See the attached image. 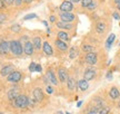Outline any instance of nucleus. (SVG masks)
I'll return each mask as SVG.
<instances>
[{
	"instance_id": "58836bf2",
	"label": "nucleus",
	"mask_w": 120,
	"mask_h": 114,
	"mask_svg": "<svg viewBox=\"0 0 120 114\" xmlns=\"http://www.w3.org/2000/svg\"><path fill=\"white\" fill-rule=\"evenodd\" d=\"M69 1H71L72 4H78V2H80L81 0H69Z\"/></svg>"
},
{
	"instance_id": "0eeeda50",
	"label": "nucleus",
	"mask_w": 120,
	"mask_h": 114,
	"mask_svg": "<svg viewBox=\"0 0 120 114\" xmlns=\"http://www.w3.org/2000/svg\"><path fill=\"white\" fill-rule=\"evenodd\" d=\"M58 78H59L60 82H67L68 81L69 75L64 68H59L58 69Z\"/></svg>"
},
{
	"instance_id": "3c124183",
	"label": "nucleus",
	"mask_w": 120,
	"mask_h": 114,
	"mask_svg": "<svg viewBox=\"0 0 120 114\" xmlns=\"http://www.w3.org/2000/svg\"><path fill=\"white\" fill-rule=\"evenodd\" d=\"M66 114H69V113H68V112H67V113H66Z\"/></svg>"
},
{
	"instance_id": "4468645a",
	"label": "nucleus",
	"mask_w": 120,
	"mask_h": 114,
	"mask_svg": "<svg viewBox=\"0 0 120 114\" xmlns=\"http://www.w3.org/2000/svg\"><path fill=\"white\" fill-rule=\"evenodd\" d=\"M12 72H15V70H13V66L7 65L1 69V75H2V76H8V75H10Z\"/></svg>"
},
{
	"instance_id": "f3484780",
	"label": "nucleus",
	"mask_w": 120,
	"mask_h": 114,
	"mask_svg": "<svg viewBox=\"0 0 120 114\" xmlns=\"http://www.w3.org/2000/svg\"><path fill=\"white\" fill-rule=\"evenodd\" d=\"M57 26L61 28V29H67V30H70L72 29V25L70 22H66V21H59L57 22Z\"/></svg>"
},
{
	"instance_id": "2f4dec72",
	"label": "nucleus",
	"mask_w": 120,
	"mask_h": 114,
	"mask_svg": "<svg viewBox=\"0 0 120 114\" xmlns=\"http://www.w3.org/2000/svg\"><path fill=\"white\" fill-rule=\"evenodd\" d=\"M36 66H37V64H34V63H31V64H30V67H29L30 72H34V70H36Z\"/></svg>"
},
{
	"instance_id": "f704fd0d",
	"label": "nucleus",
	"mask_w": 120,
	"mask_h": 114,
	"mask_svg": "<svg viewBox=\"0 0 120 114\" xmlns=\"http://www.w3.org/2000/svg\"><path fill=\"white\" fill-rule=\"evenodd\" d=\"M2 1H4V4H13L15 0H2Z\"/></svg>"
},
{
	"instance_id": "603ef678",
	"label": "nucleus",
	"mask_w": 120,
	"mask_h": 114,
	"mask_svg": "<svg viewBox=\"0 0 120 114\" xmlns=\"http://www.w3.org/2000/svg\"><path fill=\"white\" fill-rule=\"evenodd\" d=\"M0 114H2V113H0Z\"/></svg>"
},
{
	"instance_id": "72a5a7b5",
	"label": "nucleus",
	"mask_w": 120,
	"mask_h": 114,
	"mask_svg": "<svg viewBox=\"0 0 120 114\" xmlns=\"http://www.w3.org/2000/svg\"><path fill=\"white\" fill-rule=\"evenodd\" d=\"M47 93L48 94H52L53 93V90H52L51 86H47Z\"/></svg>"
},
{
	"instance_id": "20e7f679",
	"label": "nucleus",
	"mask_w": 120,
	"mask_h": 114,
	"mask_svg": "<svg viewBox=\"0 0 120 114\" xmlns=\"http://www.w3.org/2000/svg\"><path fill=\"white\" fill-rule=\"evenodd\" d=\"M73 9V4L71 1H64L60 4V10L62 12H70Z\"/></svg>"
},
{
	"instance_id": "a18cd8bd",
	"label": "nucleus",
	"mask_w": 120,
	"mask_h": 114,
	"mask_svg": "<svg viewBox=\"0 0 120 114\" xmlns=\"http://www.w3.org/2000/svg\"><path fill=\"white\" fill-rule=\"evenodd\" d=\"M115 4H120V0H115Z\"/></svg>"
},
{
	"instance_id": "412c9836",
	"label": "nucleus",
	"mask_w": 120,
	"mask_h": 114,
	"mask_svg": "<svg viewBox=\"0 0 120 114\" xmlns=\"http://www.w3.org/2000/svg\"><path fill=\"white\" fill-rule=\"evenodd\" d=\"M18 96H19V95H18V92L16 90H10L8 92V98L11 100V101H15Z\"/></svg>"
},
{
	"instance_id": "2eb2a0df",
	"label": "nucleus",
	"mask_w": 120,
	"mask_h": 114,
	"mask_svg": "<svg viewBox=\"0 0 120 114\" xmlns=\"http://www.w3.org/2000/svg\"><path fill=\"white\" fill-rule=\"evenodd\" d=\"M42 49H43V52H45V54H46V55H48V56H51L52 54H53V50H52L51 46L48 44L47 41H45V43H43Z\"/></svg>"
},
{
	"instance_id": "a878e982",
	"label": "nucleus",
	"mask_w": 120,
	"mask_h": 114,
	"mask_svg": "<svg viewBox=\"0 0 120 114\" xmlns=\"http://www.w3.org/2000/svg\"><path fill=\"white\" fill-rule=\"evenodd\" d=\"M92 2V0H81V6L83 8H88V6Z\"/></svg>"
},
{
	"instance_id": "a19ab883",
	"label": "nucleus",
	"mask_w": 120,
	"mask_h": 114,
	"mask_svg": "<svg viewBox=\"0 0 120 114\" xmlns=\"http://www.w3.org/2000/svg\"><path fill=\"white\" fill-rule=\"evenodd\" d=\"M15 2H16V4L20 6V4H21V0H15Z\"/></svg>"
},
{
	"instance_id": "39448f33",
	"label": "nucleus",
	"mask_w": 120,
	"mask_h": 114,
	"mask_svg": "<svg viewBox=\"0 0 120 114\" xmlns=\"http://www.w3.org/2000/svg\"><path fill=\"white\" fill-rule=\"evenodd\" d=\"M60 18L62 21H66V22H71L75 20V15L72 12H62L60 15Z\"/></svg>"
},
{
	"instance_id": "cd10ccee",
	"label": "nucleus",
	"mask_w": 120,
	"mask_h": 114,
	"mask_svg": "<svg viewBox=\"0 0 120 114\" xmlns=\"http://www.w3.org/2000/svg\"><path fill=\"white\" fill-rule=\"evenodd\" d=\"M77 55V50H76V47H72L70 48V58H75Z\"/></svg>"
},
{
	"instance_id": "e433bc0d",
	"label": "nucleus",
	"mask_w": 120,
	"mask_h": 114,
	"mask_svg": "<svg viewBox=\"0 0 120 114\" xmlns=\"http://www.w3.org/2000/svg\"><path fill=\"white\" fill-rule=\"evenodd\" d=\"M36 70H37V72H41V66L37 65V66H36Z\"/></svg>"
},
{
	"instance_id": "c9c22d12",
	"label": "nucleus",
	"mask_w": 120,
	"mask_h": 114,
	"mask_svg": "<svg viewBox=\"0 0 120 114\" xmlns=\"http://www.w3.org/2000/svg\"><path fill=\"white\" fill-rule=\"evenodd\" d=\"M113 18H115V19H117V20H119V19H120V16H119V13L115 12V13H113Z\"/></svg>"
},
{
	"instance_id": "79ce46f5",
	"label": "nucleus",
	"mask_w": 120,
	"mask_h": 114,
	"mask_svg": "<svg viewBox=\"0 0 120 114\" xmlns=\"http://www.w3.org/2000/svg\"><path fill=\"white\" fill-rule=\"evenodd\" d=\"M25 1V4H30V2H32L34 0H23Z\"/></svg>"
},
{
	"instance_id": "8fccbe9b",
	"label": "nucleus",
	"mask_w": 120,
	"mask_h": 114,
	"mask_svg": "<svg viewBox=\"0 0 120 114\" xmlns=\"http://www.w3.org/2000/svg\"><path fill=\"white\" fill-rule=\"evenodd\" d=\"M89 114H97V113H89Z\"/></svg>"
},
{
	"instance_id": "9b49d317",
	"label": "nucleus",
	"mask_w": 120,
	"mask_h": 114,
	"mask_svg": "<svg viewBox=\"0 0 120 114\" xmlns=\"http://www.w3.org/2000/svg\"><path fill=\"white\" fill-rule=\"evenodd\" d=\"M34 97L37 102H41L43 100V94L41 88H34Z\"/></svg>"
},
{
	"instance_id": "4be33fe9",
	"label": "nucleus",
	"mask_w": 120,
	"mask_h": 114,
	"mask_svg": "<svg viewBox=\"0 0 120 114\" xmlns=\"http://www.w3.org/2000/svg\"><path fill=\"white\" fill-rule=\"evenodd\" d=\"M58 39L62 40V41H68L69 36H68V34L64 33V31H59V33H58Z\"/></svg>"
},
{
	"instance_id": "f8f14e48",
	"label": "nucleus",
	"mask_w": 120,
	"mask_h": 114,
	"mask_svg": "<svg viewBox=\"0 0 120 114\" xmlns=\"http://www.w3.org/2000/svg\"><path fill=\"white\" fill-rule=\"evenodd\" d=\"M77 86L79 87V90H81V91H87V90L89 88V84H88V81H87V79L83 78V79L78 81Z\"/></svg>"
},
{
	"instance_id": "473e14b6",
	"label": "nucleus",
	"mask_w": 120,
	"mask_h": 114,
	"mask_svg": "<svg viewBox=\"0 0 120 114\" xmlns=\"http://www.w3.org/2000/svg\"><path fill=\"white\" fill-rule=\"evenodd\" d=\"M96 7H97V4L92 1V2H91V4H90L89 6H88V9H91V10H92V9H94Z\"/></svg>"
},
{
	"instance_id": "423d86ee",
	"label": "nucleus",
	"mask_w": 120,
	"mask_h": 114,
	"mask_svg": "<svg viewBox=\"0 0 120 114\" xmlns=\"http://www.w3.org/2000/svg\"><path fill=\"white\" fill-rule=\"evenodd\" d=\"M96 77V70L94 68H87L85 70V74H83V78L87 81H91Z\"/></svg>"
},
{
	"instance_id": "9d476101",
	"label": "nucleus",
	"mask_w": 120,
	"mask_h": 114,
	"mask_svg": "<svg viewBox=\"0 0 120 114\" xmlns=\"http://www.w3.org/2000/svg\"><path fill=\"white\" fill-rule=\"evenodd\" d=\"M47 78H48V81H49V83H51V84H53V85H57V78H56V75L53 74V72H52V69H48V72H47Z\"/></svg>"
},
{
	"instance_id": "09e8293b",
	"label": "nucleus",
	"mask_w": 120,
	"mask_h": 114,
	"mask_svg": "<svg viewBox=\"0 0 120 114\" xmlns=\"http://www.w3.org/2000/svg\"><path fill=\"white\" fill-rule=\"evenodd\" d=\"M118 9H119V10H120V4H118Z\"/></svg>"
},
{
	"instance_id": "c03bdc74",
	"label": "nucleus",
	"mask_w": 120,
	"mask_h": 114,
	"mask_svg": "<svg viewBox=\"0 0 120 114\" xmlns=\"http://www.w3.org/2000/svg\"><path fill=\"white\" fill-rule=\"evenodd\" d=\"M81 104H82V102H81V101L78 102V103H77V106H78V107H80V106H81Z\"/></svg>"
},
{
	"instance_id": "a211bd4d",
	"label": "nucleus",
	"mask_w": 120,
	"mask_h": 114,
	"mask_svg": "<svg viewBox=\"0 0 120 114\" xmlns=\"http://www.w3.org/2000/svg\"><path fill=\"white\" fill-rule=\"evenodd\" d=\"M109 95L111 97L112 100H117L118 97L120 96V93H119V90L117 87H112L110 91H109Z\"/></svg>"
},
{
	"instance_id": "ddd939ff",
	"label": "nucleus",
	"mask_w": 120,
	"mask_h": 114,
	"mask_svg": "<svg viewBox=\"0 0 120 114\" xmlns=\"http://www.w3.org/2000/svg\"><path fill=\"white\" fill-rule=\"evenodd\" d=\"M23 52L27 55H31V54L34 53V45H32V43L27 41L26 44H25V47H23Z\"/></svg>"
},
{
	"instance_id": "b1692460",
	"label": "nucleus",
	"mask_w": 120,
	"mask_h": 114,
	"mask_svg": "<svg viewBox=\"0 0 120 114\" xmlns=\"http://www.w3.org/2000/svg\"><path fill=\"white\" fill-rule=\"evenodd\" d=\"M94 46H91V45H83L82 46V50L85 52V53H92L94 52Z\"/></svg>"
},
{
	"instance_id": "de8ad7c7",
	"label": "nucleus",
	"mask_w": 120,
	"mask_h": 114,
	"mask_svg": "<svg viewBox=\"0 0 120 114\" xmlns=\"http://www.w3.org/2000/svg\"><path fill=\"white\" fill-rule=\"evenodd\" d=\"M118 106H119V109H120V101L118 102Z\"/></svg>"
},
{
	"instance_id": "f03ea898",
	"label": "nucleus",
	"mask_w": 120,
	"mask_h": 114,
	"mask_svg": "<svg viewBox=\"0 0 120 114\" xmlns=\"http://www.w3.org/2000/svg\"><path fill=\"white\" fill-rule=\"evenodd\" d=\"M10 50L15 55H21L22 52H23V48H22V46L20 45L19 41L17 40H12V41H10Z\"/></svg>"
},
{
	"instance_id": "4c0bfd02",
	"label": "nucleus",
	"mask_w": 120,
	"mask_h": 114,
	"mask_svg": "<svg viewBox=\"0 0 120 114\" xmlns=\"http://www.w3.org/2000/svg\"><path fill=\"white\" fill-rule=\"evenodd\" d=\"M107 78H108V79H111V78H112V76H111V72H109V73L107 74Z\"/></svg>"
},
{
	"instance_id": "5701e85b",
	"label": "nucleus",
	"mask_w": 120,
	"mask_h": 114,
	"mask_svg": "<svg viewBox=\"0 0 120 114\" xmlns=\"http://www.w3.org/2000/svg\"><path fill=\"white\" fill-rule=\"evenodd\" d=\"M32 45H34V47L36 49H40L41 48V39H40L39 37H34Z\"/></svg>"
},
{
	"instance_id": "c756f323",
	"label": "nucleus",
	"mask_w": 120,
	"mask_h": 114,
	"mask_svg": "<svg viewBox=\"0 0 120 114\" xmlns=\"http://www.w3.org/2000/svg\"><path fill=\"white\" fill-rule=\"evenodd\" d=\"M37 17V15H34V13H30V15H27V16H25V20H29V19H34V18Z\"/></svg>"
},
{
	"instance_id": "393cba45",
	"label": "nucleus",
	"mask_w": 120,
	"mask_h": 114,
	"mask_svg": "<svg viewBox=\"0 0 120 114\" xmlns=\"http://www.w3.org/2000/svg\"><path fill=\"white\" fill-rule=\"evenodd\" d=\"M76 82H75V79L73 78H68L67 81V85H68V88L69 90H73V88L76 87Z\"/></svg>"
},
{
	"instance_id": "1a4fd4ad",
	"label": "nucleus",
	"mask_w": 120,
	"mask_h": 114,
	"mask_svg": "<svg viewBox=\"0 0 120 114\" xmlns=\"http://www.w3.org/2000/svg\"><path fill=\"white\" fill-rule=\"evenodd\" d=\"M10 50V43L6 41V40H2L0 43V53L1 54H7Z\"/></svg>"
},
{
	"instance_id": "c85d7f7f",
	"label": "nucleus",
	"mask_w": 120,
	"mask_h": 114,
	"mask_svg": "<svg viewBox=\"0 0 120 114\" xmlns=\"http://www.w3.org/2000/svg\"><path fill=\"white\" fill-rule=\"evenodd\" d=\"M11 30H12L13 33H19V31H20V26H19V25H13V26L11 27Z\"/></svg>"
},
{
	"instance_id": "6e6552de",
	"label": "nucleus",
	"mask_w": 120,
	"mask_h": 114,
	"mask_svg": "<svg viewBox=\"0 0 120 114\" xmlns=\"http://www.w3.org/2000/svg\"><path fill=\"white\" fill-rule=\"evenodd\" d=\"M21 79V73L20 72H12L10 75H8V81L9 82H13L17 83Z\"/></svg>"
},
{
	"instance_id": "7ed1b4c3",
	"label": "nucleus",
	"mask_w": 120,
	"mask_h": 114,
	"mask_svg": "<svg viewBox=\"0 0 120 114\" xmlns=\"http://www.w3.org/2000/svg\"><path fill=\"white\" fill-rule=\"evenodd\" d=\"M85 61H86L87 64H89V65H96L97 64V61H98V56H97V54L96 53H88L85 57Z\"/></svg>"
},
{
	"instance_id": "864d4df0",
	"label": "nucleus",
	"mask_w": 120,
	"mask_h": 114,
	"mask_svg": "<svg viewBox=\"0 0 120 114\" xmlns=\"http://www.w3.org/2000/svg\"><path fill=\"white\" fill-rule=\"evenodd\" d=\"M119 45H120V43H119Z\"/></svg>"
},
{
	"instance_id": "bb28decb",
	"label": "nucleus",
	"mask_w": 120,
	"mask_h": 114,
	"mask_svg": "<svg viewBox=\"0 0 120 114\" xmlns=\"http://www.w3.org/2000/svg\"><path fill=\"white\" fill-rule=\"evenodd\" d=\"M109 112H110L109 107H101L99 110V114H109Z\"/></svg>"
},
{
	"instance_id": "ea45409f",
	"label": "nucleus",
	"mask_w": 120,
	"mask_h": 114,
	"mask_svg": "<svg viewBox=\"0 0 120 114\" xmlns=\"http://www.w3.org/2000/svg\"><path fill=\"white\" fill-rule=\"evenodd\" d=\"M55 20H56V17H55V16H51V17H50V21L55 22Z\"/></svg>"
},
{
	"instance_id": "dca6fc26",
	"label": "nucleus",
	"mask_w": 120,
	"mask_h": 114,
	"mask_svg": "<svg viewBox=\"0 0 120 114\" xmlns=\"http://www.w3.org/2000/svg\"><path fill=\"white\" fill-rule=\"evenodd\" d=\"M96 30L98 34H102L106 30V24L103 21H98L96 24Z\"/></svg>"
},
{
	"instance_id": "6ab92c4d",
	"label": "nucleus",
	"mask_w": 120,
	"mask_h": 114,
	"mask_svg": "<svg viewBox=\"0 0 120 114\" xmlns=\"http://www.w3.org/2000/svg\"><path fill=\"white\" fill-rule=\"evenodd\" d=\"M56 46L57 48H59L60 50H62V52H64V50H67L68 49V46H67V44L64 43V41H62V40H56Z\"/></svg>"
},
{
	"instance_id": "aec40b11",
	"label": "nucleus",
	"mask_w": 120,
	"mask_h": 114,
	"mask_svg": "<svg viewBox=\"0 0 120 114\" xmlns=\"http://www.w3.org/2000/svg\"><path fill=\"white\" fill-rule=\"evenodd\" d=\"M115 39H116V35H115V34H110L109 37L107 38V41H106V47H107V49H109L111 47V45L113 44Z\"/></svg>"
},
{
	"instance_id": "37998d69",
	"label": "nucleus",
	"mask_w": 120,
	"mask_h": 114,
	"mask_svg": "<svg viewBox=\"0 0 120 114\" xmlns=\"http://www.w3.org/2000/svg\"><path fill=\"white\" fill-rule=\"evenodd\" d=\"M4 6V1H2V0H0V8H2Z\"/></svg>"
},
{
	"instance_id": "f257e3e1",
	"label": "nucleus",
	"mask_w": 120,
	"mask_h": 114,
	"mask_svg": "<svg viewBox=\"0 0 120 114\" xmlns=\"http://www.w3.org/2000/svg\"><path fill=\"white\" fill-rule=\"evenodd\" d=\"M13 105L17 106V107H27L29 105V98L25 95H19V96L13 101Z\"/></svg>"
},
{
	"instance_id": "49530a36",
	"label": "nucleus",
	"mask_w": 120,
	"mask_h": 114,
	"mask_svg": "<svg viewBox=\"0 0 120 114\" xmlns=\"http://www.w3.org/2000/svg\"><path fill=\"white\" fill-rule=\"evenodd\" d=\"M56 114H64V113H62V112H57Z\"/></svg>"
},
{
	"instance_id": "7c9ffc66",
	"label": "nucleus",
	"mask_w": 120,
	"mask_h": 114,
	"mask_svg": "<svg viewBox=\"0 0 120 114\" xmlns=\"http://www.w3.org/2000/svg\"><path fill=\"white\" fill-rule=\"evenodd\" d=\"M6 19H7L6 15H4V13H0V24H2V22H4Z\"/></svg>"
}]
</instances>
